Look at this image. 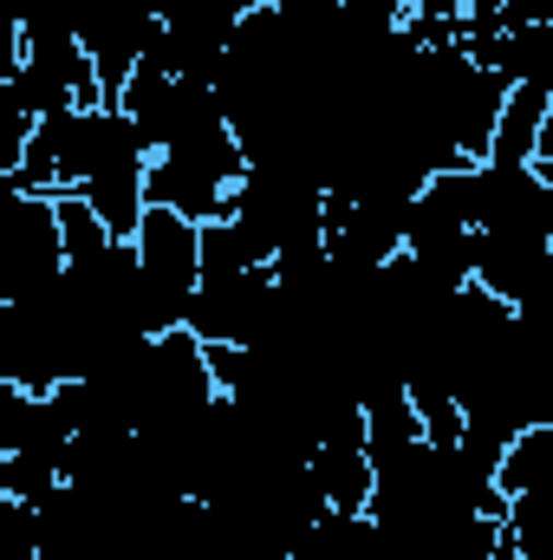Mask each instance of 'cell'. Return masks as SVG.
I'll list each match as a JSON object with an SVG mask.
<instances>
[{
    "label": "cell",
    "instance_id": "1",
    "mask_svg": "<svg viewBox=\"0 0 553 560\" xmlns=\"http://www.w3.org/2000/svg\"><path fill=\"white\" fill-rule=\"evenodd\" d=\"M248 150L235 138V125H209L196 138L169 143L163 156H150V209H176L196 229L222 222L235 209V189L248 183Z\"/></svg>",
    "mask_w": 553,
    "mask_h": 560
},
{
    "label": "cell",
    "instance_id": "2",
    "mask_svg": "<svg viewBox=\"0 0 553 560\" xmlns=\"http://www.w3.org/2000/svg\"><path fill=\"white\" fill-rule=\"evenodd\" d=\"M66 275V222L59 196H33L0 183V306L33 300Z\"/></svg>",
    "mask_w": 553,
    "mask_h": 560
},
{
    "label": "cell",
    "instance_id": "3",
    "mask_svg": "<svg viewBox=\"0 0 553 560\" xmlns=\"http://www.w3.org/2000/svg\"><path fill=\"white\" fill-rule=\"evenodd\" d=\"M138 268H143V300H150V326L183 332L189 300L202 287V229L176 209H150L138 229Z\"/></svg>",
    "mask_w": 553,
    "mask_h": 560
},
{
    "label": "cell",
    "instance_id": "4",
    "mask_svg": "<svg viewBox=\"0 0 553 560\" xmlns=\"http://www.w3.org/2000/svg\"><path fill=\"white\" fill-rule=\"evenodd\" d=\"M228 215H242L248 229H261L280 255V248L313 242L326 229V183H319L313 163H255L248 183L235 189Z\"/></svg>",
    "mask_w": 553,
    "mask_h": 560
},
{
    "label": "cell",
    "instance_id": "5",
    "mask_svg": "<svg viewBox=\"0 0 553 560\" xmlns=\"http://www.w3.org/2000/svg\"><path fill=\"white\" fill-rule=\"evenodd\" d=\"M118 112L138 125V138L150 143V156H163L169 143L196 138L209 125H228V105H222V85L215 79H163L138 66V79L118 92Z\"/></svg>",
    "mask_w": 553,
    "mask_h": 560
},
{
    "label": "cell",
    "instance_id": "6",
    "mask_svg": "<svg viewBox=\"0 0 553 560\" xmlns=\"http://www.w3.org/2000/svg\"><path fill=\"white\" fill-rule=\"evenodd\" d=\"M274 319H280L274 268H248V275H202L183 326L202 346H268Z\"/></svg>",
    "mask_w": 553,
    "mask_h": 560
},
{
    "label": "cell",
    "instance_id": "7",
    "mask_svg": "<svg viewBox=\"0 0 553 560\" xmlns=\"http://www.w3.org/2000/svg\"><path fill=\"white\" fill-rule=\"evenodd\" d=\"M79 39L105 79V98L118 105V92L138 79V66L150 59V46L163 39V13L156 0H98L85 20H79Z\"/></svg>",
    "mask_w": 553,
    "mask_h": 560
},
{
    "label": "cell",
    "instance_id": "8",
    "mask_svg": "<svg viewBox=\"0 0 553 560\" xmlns=\"http://www.w3.org/2000/svg\"><path fill=\"white\" fill-rule=\"evenodd\" d=\"M404 229H411V202H372V196H332L326 189V255L339 268H391L404 255Z\"/></svg>",
    "mask_w": 553,
    "mask_h": 560
},
{
    "label": "cell",
    "instance_id": "9",
    "mask_svg": "<svg viewBox=\"0 0 553 560\" xmlns=\"http://www.w3.org/2000/svg\"><path fill=\"white\" fill-rule=\"evenodd\" d=\"M404 255H411L436 287H469L475 261H482V229L469 215H456L449 202H436L430 189L411 202V229H404Z\"/></svg>",
    "mask_w": 553,
    "mask_h": 560
},
{
    "label": "cell",
    "instance_id": "10",
    "mask_svg": "<svg viewBox=\"0 0 553 560\" xmlns=\"http://www.w3.org/2000/svg\"><path fill=\"white\" fill-rule=\"evenodd\" d=\"M462 52L475 66L502 72L508 85H553V26H541V20H521V26H502L489 39H469Z\"/></svg>",
    "mask_w": 553,
    "mask_h": 560
},
{
    "label": "cell",
    "instance_id": "11",
    "mask_svg": "<svg viewBox=\"0 0 553 560\" xmlns=\"http://www.w3.org/2000/svg\"><path fill=\"white\" fill-rule=\"evenodd\" d=\"M306 469H313L319 495L332 502V515H372L378 469H372V450L365 443H313Z\"/></svg>",
    "mask_w": 553,
    "mask_h": 560
},
{
    "label": "cell",
    "instance_id": "12",
    "mask_svg": "<svg viewBox=\"0 0 553 560\" xmlns=\"http://www.w3.org/2000/svg\"><path fill=\"white\" fill-rule=\"evenodd\" d=\"M553 85H515L502 105V125L489 143V163H534L541 156V125H548Z\"/></svg>",
    "mask_w": 553,
    "mask_h": 560
},
{
    "label": "cell",
    "instance_id": "13",
    "mask_svg": "<svg viewBox=\"0 0 553 560\" xmlns=\"http://www.w3.org/2000/svg\"><path fill=\"white\" fill-rule=\"evenodd\" d=\"M248 268H274V242L261 229H248L242 215H222L202 229V275H248Z\"/></svg>",
    "mask_w": 553,
    "mask_h": 560
},
{
    "label": "cell",
    "instance_id": "14",
    "mask_svg": "<svg viewBox=\"0 0 553 560\" xmlns=\"http://www.w3.org/2000/svg\"><path fill=\"white\" fill-rule=\"evenodd\" d=\"M495 482H502V495H508V502H515V495H534V489H553V423H534L528 436H515V443H508V456H502Z\"/></svg>",
    "mask_w": 553,
    "mask_h": 560
},
{
    "label": "cell",
    "instance_id": "15",
    "mask_svg": "<svg viewBox=\"0 0 553 560\" xmlns=\"http://www.w3.org/2000/svg\"><path fill=\"white\" fill-rule=\"evenodd\" d=\"M404 33H411L416 46H430V52L462 46L469 39V7L462 0H411L404 7Z\"/></svg>",
    "mask_w": 553,
    "mask_h": 560
},
{
    "label": "cell",
    "instance_id": "16",
    "mask_svg": "<svg viewBox=\"0 0 553 560\" xmlns=\"http://www.w3.org/2000/svg\"><path fill=\"white\" fill-rule=\"evenodd\" d=\"M515 319H521V332H528V339L553 359V280H548V287H534V293L515 306Z\"/></svg>",
    "mask_w": 553,
    "mask_h": 560
},
{
    "label": "cell",
    "instance_id": "17",
    "mask_svg": "<svg viewBox=\"0 0 553 560\" xmlns=\"http://www.w3.org/2000/svg\"><path fill=\"white\" fill-rule=\"evenodd\" d=\"M534 163H553V105H548V125H541V156Z\"/></svg>",
    "mask_w": 553,
    "mask_h": 560
},
{
    "label": "cell",
    "instance_id": "18",
    "mask_svg": "<svg viewBox=\"0 0 553 560\" xmlns=\"http://www.w3.org/2000/svg\"><path fill=\"white\" fill-rule=\"evenodd\" d=\"M33 7H39V0H13V7H7V20H26Z\"/></svg>",
    "mask_w": 553,
    "mask_h": 560
},
{
    "label": "cell",
    "instance_id": "19",
    "mask_svg": "<svg viewBox=\"0 0 553 560\" xmlns=\"http://www.w3.org/2000/svg\"><path fill=\"white\" fill-rule=\"evenodd\" d=\"M521 560H553V548H548V555H521Z\"/></svg>",
    "mask_w": 553,
    "mask_h": 560
},
{
    "label": "cell",
    "instance_id": "20",
    "mask_svg": "<svg viewBox=\"0 0 553 560\" xmlns=\"http://www.w3.org/2000/svg\"><path fill=\"white\" fill-rule=\"evenodd\" d=\"M541 176H548V183H553V163H541Z\"/></svg>",
    "mask_w": 553,
    "mask_h": 560
}]
</instances>
